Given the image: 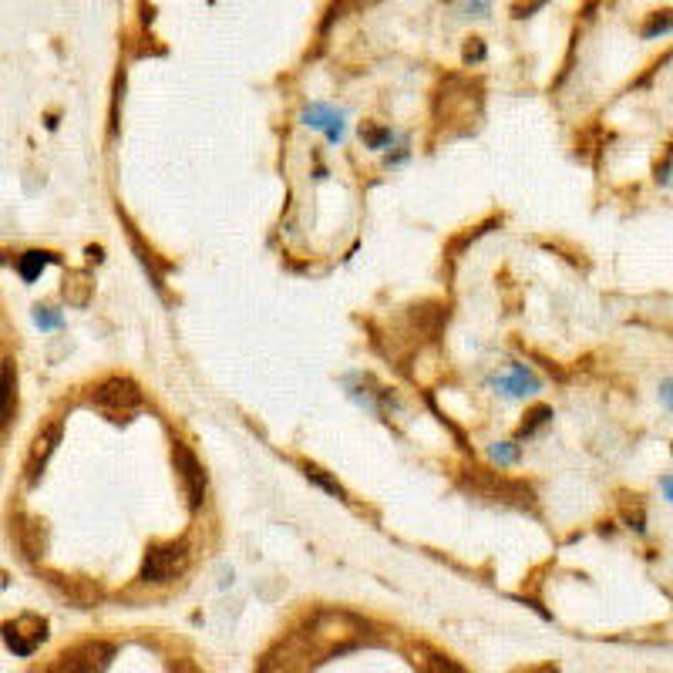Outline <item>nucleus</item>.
<instances>
[{"mask_svg":"<svg viewBox=\"0 0 673 673\" xmlns=\"http://www.w3.org/2000/svg\"><path fill=\"white\" fill-rule=\"evenodd\" d=\"M663 492H667V499L673 502V475H667V478H663Z\"/></svg>","mask_w":673,"mask_h":673,"instance_id":"28","label":"nucleus"},{"mask_svg":"<svg viewBox=\"0 0 673 673\" xmlns=\"http://www.w3.org/2000/svg\"><path fill=\"white\" fill-rule=\"evenodd\" d=\"M34 320H38V327H44V330H51V327H58V324H61L58 313H51L48 307H38V310H34Z\"/></svg>","mask_w":673,"mask_h":673,"instance_id":"25","label":"nucleus"},{"mask_svg":"<svg viewBox=\"0 0 673 673\" xmlns=\"http://www.w3.org/2000/svg\"><path fill=\"white\" fill-rule=\"evenodd\" d=\"M502 387V391H509V394H532V391H539V381L532 377L525 367H512V374L509 377H502V381H495Z\"/></svg>","mask_w":673,"mask_h":673,"instance_id":"17","label":"nucleus"},{"mask_svg":"<svg viewBox=\"0 0 673 673\" xmlns=\"http://www.w3.org/2000/svg\"><path fill=\"white\" fill-rule=\"evenodd\" d=\"M657 182L660 186H673V145L667 149V159L657 165Z\"/></svg>","mask_w":673,"mask_h":673,"instance_id":"23","label":"nucleus"},{"mask_svg":"<svg viewBox=\"0 0 673 673\" xmlns=\"http://www.w3.org/2000/svg\"><path fill=\"white\" fill-rule=\"evenodd\" d=\"M472 488L478 495H485V499L509 502V505H519V509H536V492H532L529 485L515 482V478L492 475V472H485V468H475Z\"/></svg>","mask_w":673,"mask_h":673,"instance_id":"4","label":"nucleus"},{"mask_svg":"<svg viewBox=\"0 0 673 673\" xmlns=\"http://www.w3.org/2000/svg\"><path fill=\"white\" fill-rule=\"evenodd\" d=\"M44 636H48V623H44L41 616H31V613L4 626L7 650H14L17 657H27V653H34V647H38V643H44Z\"/></svg>","mask_w":673,"mask_h":673,"instance_id":"9","label":"nucleus"},{"mask_svg":"<svg viewBox=\"0 0 673 673\" xmlns=\"http://www.w3.org/2000/svg\"><path fill=\"white\" fill-rule=\"evenodd\" d=\"M172 462H175V472H179V478H182V485H186L189 505L192 509H199V505L206 502V472H202V462L192 455L189 445H182V441H175Z\"/></svg>","mask_w":673,"mask_h":673,"instance_id":"7","label":"nucleus"},{"mask_svg":"<svg viewBox=\"0 0 673 673\" xmlns=\"http://www.w3.org/2000/svg\"><path fill=\"white\" fill-rule=\"evenodd\" d=\"M11 532H14L17 549H21V556L27 562L44 559V552H48V525L41 519H34V515H27V512H17Z\"/></svg>","mask_w":673,"mask_h":673,"instance_id":"8","label":"nucleus"},{"mask_svg":"<svg viewBox=\"0 0 673 673\" xmlns=\"http://www.w3.org/2000/svg\"><path fill=\"white\" fill-rule=\"evenodd\" d=\"M532 673H556V667H542V670H532Z\"/></svg>","mask_w":673,"mask_h":673,"instance_id":"29","label":"nucleus"},{"mask_svg":"<svg viewBox=\"0 0 673 673\" xmlns=\"http://www.w3.org/2000/svg\"><path fill=\"white\" fill-rule=\"evenodd\" d=\"M660 398H663V401H667V408L673 411V381H667V384H663V387H660Z\"/></svg>","mask_w":673,"mask_h":673,"instance_id":"27","label":"nucleus"},{"mask_svg":"<svg viewBox=\"0 0 673 673\" xmlns=\"http://www.w3.org/2000/svg\"><path fill=\"white\" fill-rule=\"evenodd\" d=\"M667 31H673V11H657V14H650V17H647V24L640 27L643 38H660V34H667Z\"/></svg>","mask_w":673,"mask_h":673,"instance_id":"19","label":"nucleus"},{"mask_svg":"<svg viewBox=\"0 0 673 673\" xmlns=\"http://www.w3.org/2000/svg\"><path fill=\"white\" fill-rule=\"evenodd\" d=\"M192 549L186 539H172V542H159L145 552L142 562V579L145 583H172L189 569Z\"/></svg>","mask_w":673,"mask_h":673,"instance_id":"2","label":"nucleus"},{"mask_svg":"<svg viewBox=\"0 0 673 673\" xmlns=\"http://www.w3.org/2000/svg\"><path fill=\"white\" fill-rule=\"evenodd\" d=\"M482 58H485V44L478 41V38H475V41H468V44H465V61L472 64V61H482Z\"/></svg>","mask_w":673,"mask_h":673,"instance_id":"26","label":"nucleus"},{"mask_svg":"<svg viewBox=\"0 0 673 673\" xmlns=\"http://www.w3.org/2000/svg\"><path fill=\"white\" fill-rule=\"evenodd\" d=\"M91 290H95V283H91L88 273L71 270L68 276H64L61 293H64V300H68L71 307H88V303H91Z\"/></svg>","mask_w":673,"mask_h":673,"instance_id":"12","label":"nucleus"},{"mask_svg":"<svg viewBox=\"0 0 673 673\" xmlns=\"http://www.w3.org/2000/svg\"><path fill=\"white\" fill-rule=\"evenodd\" d=\"M58 441H61V421L44 424L38 435H34L31 451H27V465H24L27 485H34V482H38V478H41L44 465H48V458L54 455V448H58Z\"/></svg>","mask_w":673,"mask_h":673,"instance_id":"10","label":"nucleus"},{"mask_svg":"<svg viewBox=\"0 0 673 673\" xmlns=\"http://www.w3.org/2000/svg\"><path fill=\"white\" fill-rule=\"evenodd\" d=\"M492 458L499 465H512L515 458H519V448H515L512 441H502V445H492Z\"/></svg>","mask_w":673,"mask_h":673,"instance_id":"22","label":"nucleus"},{"mask_svg":"<svg viewBox=\"0 0 673 673\" xmlns=\"http://www.w3.org/2000/svg\"><path fill=\"white\" fill-rule=\"evenodd\" d=\"M313 663V650L303 633H290L287 640H280L276 647L263 653L260 670L256 673H307Z\"/></svg>","mask_w":673,"mask_h":673,"instance_id":"3","label":"nucleus"},{"mask_svg":"<svg viewBox=\"0 0 673 673\" xmlns=\"http://www.w3.org/2000/svg\"><path fill=\"white\" fill-rule=\"evenodd\" d=\"M549 421H552V408H546V404H539V408H532L529 414H525V421H522V428H519V438L536 435L542 424H549Z\"/></svg>","mask_w":673,"mask_h":673,"instance_id":"20","label":"nucleus"},{"mask_svg":"<svg viewBox=\"0 0 673 673\" xmlns=\"http://www.w3.org/2000/svg\"><path fill=\"white\" fill-rule=\"evenodd\" d=\"M14 404H17V367H14V361H4V391H0V411H4V428L14 418Z\"/></svg>","mask_w":673,"mask_h":673,"instance_id":"16","label":"nucleus"},{"mask_svg":"<svg viewBox=\"0 0 673 673\" xmlns=\"http://www.w3.org/2000/svg\"><path fill=\"white\" fill-rule=\"evenodd\" d=\"M361 138L371 149H384V142L391 138V132L387 128H377V125H361Z\"/></svg>","mask_w":673,"mask_h":673,"instance_id":"21","label":"nucleus"},{"mask_svg":"<svg viewBox=\"0 0 673 673\" xmlns=\"http://www.w3.org/2000/svg\"><path fill=\"white\" fill-rule=\"evenodd\" d=\"M48 579H51V583L58 586L68 599H75L78 606H91V603H95V599L101 596V589H98L95 583H91V579H85V576H61V573H51Z\"/></svg>","mask_w":673,"mask_h":673,"instance_id":"11","label":"nucleus"},{"mask_svg":"<svg viewBox=\"0 0 673 673\" xmlns=\"http://www.w3.org/2000/svg\"><path fill=\"white\" fill-rule=\"evenodd\" d=\"M414 663H418L421 673H465L458 663H451L448 657H441V653L421 647L418 653H414Z\"/></svg>","mask_w":673,"mask_h":673,"instance_id":"15","label":"nucleus"},{"mask_svg":"<svg viewBox=\"0 0 673 673\" xmlns=\"http://www.w3.org/2000/svg\"><path fill=\"white\" fill-rule=\"evenodd\" d=\"M169 673H202V670H199V663H196V660H189V657H175V660H169Z\"/></svg>","mask_w":673,"mask_h":673,"instance_id":"24","label":"nucleus"},{"mask_svg":"<svg viewBox=\"0 0 673 673\" xmlns=\"http://www.w3.org/2000/svg\"><path fill=\"white\" fill-rule=\"evenodd\" d=\"M112 657H115V647H108V643L101 640H88L71 647L68 653H61L58 663H54L48 673H105Z\"/></svg>","mask_w":673,"mask_h":673,"instance_id":"6","label":"nucleus"},{"mask_svg":"<svg viewBox=\"0 0 673 673\" xmlns=\"http://www.w3.org/2000/svg\"><path fill=\"white\" fill-rule=\"evenodd\" d=\"M48 263H58V256H54V253H44V250H27V253L17 256V273H21L27 283H31V280H38L41 270H44V266H48Z\"/></svg>","mask_w":673,"mask_h":673,"instance_id":"14","label":"nucleus"},{"mask_svg":"<svg viewBox=\"0 0 673 673\" xmlns=\"http://www.w3.org/2000/svg\"><path fill=\"white\" fill-rule=\"evenodd\" d=\"M303 475H307L310 482H317L320 488H324V492L337 495V499H344V485H340L337 478H330L320 465H310V462H307V465H303Z\"/></svg>","mask_w":673,"mask_h":673,"instance_id":"18","label":"nucleus"},{"mask_svg":"<svg viewBox=\"0 0 673 673\" xmlns=\"http://www.w3.org/2000/svg\"><path fill=\"white\" fill-rule=\"evenodd\" d=\"M303 636H307L313 657H330V653H344L357 647L364 640V623L344 610H320L310 616Z\"/></svg>","mask_w":673,"mask_h":673,"instance_id":"1","label":"nucleus"},{"mask_svg":"<svg viewBox=\"0 0 673 673\" xmlns=\"http://www.w3.org/2000/svg\"><path fill=\"white\" fill-rule=\"evenodd\" d=\"M95 404L101 411H108L112 418H125L135 408H142V387H138L132 377H105L95 387Z\"/></svg>","mask_w":673,"mask_h":673,"instance_id":"5","label":"nucleus"},{"mask_svg":"<svg viewBox=\"0 0 673 673\" xmlns=\"http://www.w3.org/2000/svg\"><path fill=\"white\" fill-rule=\"evenodd\" d=\"M340 118L344 115L334 112V108H327V105H313L303 112V122L313 125V128H327L330 138H340V132H344V122H340Z\"/></svg>","mask_w":673,"mask_h":673,"instance_id":"13","label":"nucleus"}]
</instances>
